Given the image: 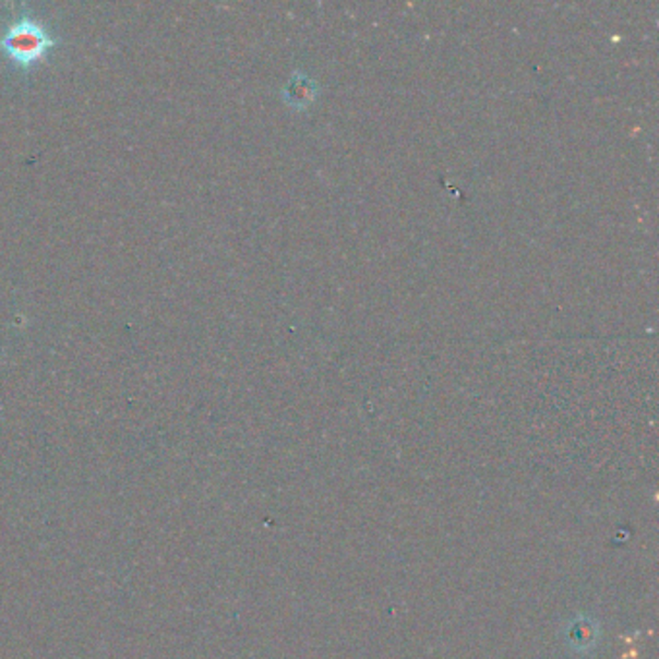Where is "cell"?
I'll return each instance as SVG.
<instances>
[{
  "instance_id": "1",
  "label": "cell",
  "mask_w": 659,
  "mask_h": 659,
  "mask_svg": "<svg viewBox=\"0 0 659 659\" xmlns=\"http://www.w3.org/2000/svg\"><path fill=\"white\" fill-rule=\"evenodd\" d=\"M59 39L37 17L24 14L14 20L0 35V52L20 72H29L41 64Z\"/></svg>"
},
{
  "instance_id": "2",
  "label": "cell",
  "mask_w": 659,
  "mask_h": 659,
  "mask_svg": "<svg viewBox=\"0 0 659 659\" xmlns=\"http://www.w3.org/2000/svg\"><path fill=\"white\" fill-rule=\"evenodd\" d=\"M583 631H580V628H578V626H573V634H571V640H573V643L571 644H576V646H586V644H596L594 643V631H596V628H594V626L590 625H586V623H584L583 621Z\"/></svg>"
}]
</instances>
